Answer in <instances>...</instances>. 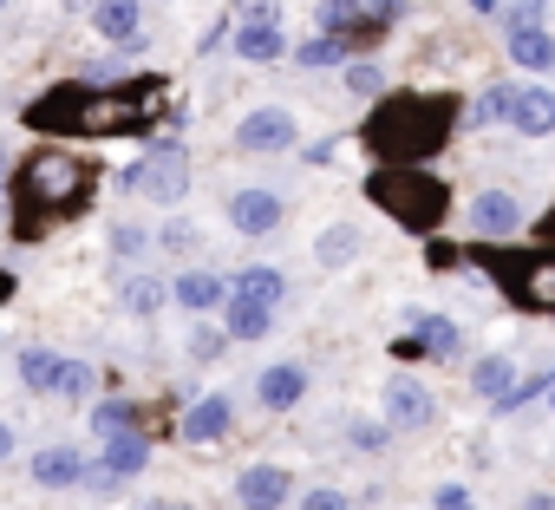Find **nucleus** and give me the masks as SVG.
Returning a JSON list of instances; mask_svg holds the SVG:
<instances>
[{"label": "nucleus", "instance_id": "43", "mask_svg": "<svg viewBox=\"0 0 555 510\" xmlns=\"http://www.w3.org/2000/svg\"><path fill=\"white\" fill-rule=\"evenodd\" d=\"M522 510H555V490H535V497H529Z\"/></svg>", "mask_w": 555, "mask_h": 510}, {"label": "nucleus", "instance_id": "9", "mask_svg": "<svg viewBox=\"0 0 555 510\" xmlns=\"http://www.w3.org/2000/svg\"><path fill=\"white\" fill-rule=\"evenodd\" d=\"M431 393L412 380V373H392L386 380V425H399V432H418V425H431Z\"/></svg>", "mask_w": 555, "mask_h": 510}, {"label": "nucleus", "instance_id": "13", "mask_svg": "<svg viewBox=\"0 0 555 510\" xmlns=\"http://www.w3.org/2000/svg\"><path fill=\"white\" fill-rule=\"evenodd\" d=\"M229 425H235V412H229L222 393L190 399V412H183V438H190V445H216V438H229Z\"/></svg>", "mask_w": 555, "mask_h": 510}, {"label": "nucleus", "instance_id": "37", "mask_svg": "<svg viewBox=\"0 0 555 510\" xmlns=\"http://www.w3.org/2000/svg\"><path fill=\"white\" fill-rule=\"evenodd\" d=\"M144 248H151V235H144L138 222H118V229H112V255H125V263H131V255H144Z\"/></svg>", "mask_w": 555, "mask_h": 510}, {"label": "nucleus", "instance_id": "15", "mask_svg": "<svg viewBox=\"0 0 555 510\" xmlns=\"http://www.w3.org/2000/svg\"><path fill=\"white\" fill-rule=\"evenodd\" d=\"M509 125H516L522 138H548V131H555V92H548V86H522L516 105H509Z\"/></svg>", "mask_w": 555, "mask_h": 510}, {"label": "nucleus", "instance_id": "34", "mask_svg": "<svg viewBox=\"0 0 555 510\" xmlns=\"http://www.w3.org/2000/svg\"><path fill=\"white\" fill-rule=\"evenodd\" d=\"M235 27H282V0H235Z\"/></svg>", "mask_w": 555, "mask_h": 510}, {"label": "nucleus", "instance_id": "28", "mask_svg": "<svg viewBox=\"0 0 555 510\" xmlns=\"http://www.w3.org/2000/svg\"><path fill=\"white\" fill-rule=\"evenodd\" d=\"M164 302H170V289H164L157 276H131V282H125V308H131V315H157Z\"/></svg>", "mask_w": 555, "mask_h": 510}, {"label": "nucleus", "instance_id": "23", "mask_svg": "<svg viewBox=\"0 0 555 510\" xmlns=\"http://www.w3.org/2000/svg\"><path fill=\"white\" fill-rule=\"evenodd\" d=\"M229 295H255V302H268V308H282V295H288V276L282 269H242V276H229Z\"/></svg>", "mask_w": 555, "mask_h": 510}, {"label": "nucleus", "instance_id": "6", "mask_svg": "<svg viewBox=\"0 0 555 510\" xmlns=\"http://www.w3.org/2000/svg\"><path fill=\"white\" fill-rule=\"evenodd\" d=\"M125 183H131L138 196H151V203H183V196H190V157H183L177 144H164V151H151Z\"/></svg>", "mask_w": 555, "mask_h": 510}, {"label": "nucleus", "instance_id": "27", "mask_svg": "<svg viewBox=\"0 0 555 510\" xmlns=\"http://www.w3.org/2000/svg\"><path fill=\"white\" fill-rule=\"evenodd\" d=\"M92 386H99V373H92L86 360H60V367H53V386H47V393H53V399H86Z\"/></svg>", "mask_w": 555, "mask_h": 510}, {"label": "nucleus", "instance_id": "24", "mask_svg": "<svg viewBox=\"0 0 555 510\" xmlns=\"http://www.w3.org/2000/svg\"><path fill=\"white\" fill-rule=\"evenodd\" d=\"M105 464H112L118 477H138V471L151 464V438H144V432H118V438H105Z\"/></svg>", "mask_w": 555, "mask_h": 510}, {"label": "nucleus", "instance_id": "10", "mask_svg": "<svg viewBox=\"0 0 555 510\" xmlns=\"http://www.w3.org/2000/svg\"><path fill=\"white\" fill-rule=\"evenodd\" d=\"M282 196H274V190H235L229 196V222L242 229V235H268V229H282Z\"/></svg>", "mask_w": 555, "mask_h": 510}, {"label": "nucleus", "instance_id": "44", "mask_svg": "<svg viewBox=\"0 0 555 510\" xmlns=\"http://www.w3.org/2000/svg\"><path fill=\"white\" fill-rule=\"evenodd\" d=\"M8 451H14V425H8V419H0V458H8Z\"/></svg>", "mask_w": 555, "mask_h": 510}, {"label": "nucleus", "instance_id": "47", "mask_svg": "<svg viewBox=\"0 0 555 510\" xmlns=\"http://www.w3.org/2000/svg\"><path fill=\"white\" fill-rule=\"evenodd\" d=\"M503 8V0H470V14H496Z\"/></svg>", "mask_w": 555, "mask_h": 510}, {"label": "nucleus", "instance_id": "26", "mask_svg": "<svg viewBox=\"0 0 555 510\" xmlns=\"http://www.w3.org/2000/svg\"><path fill=\"white\" fill-rule=\"evenodd\" d=\"M509 105H516V86H483L477 99H470V131H483V125H496V118H509Z\"/></svg>", "mask_w": 555, "mask_h": 510}, {"label": "nucleus", "instance_id": "36", "mask_svg": "<svg viewBox=\"0 0 555 510\" xmlns=\"http://www.w3.org/2000/svg\"><path fill=\"white\" fill-rule=\"evenodd\" d=\"M196 242H203L196 222H164L157 229V248H170V255H196Z\"/></svg>", "mask_w": 555, "mask_h": 510}, {"label": "nucleus", "instance_id": "46", "mask_svg": "<svg viewBox=\"0 0 555 510\" xmlns=\"http://www.w3.org/2000/svg\"><path fill=\"white\" fill-rule=\"evenodd\" d=\"M144 510H190V503H177V497H157V503H144Z\"/></svg>", "mask_w": 555, "mask_h": 510}, {"label": "nucleus", "instance_id": "16", "mask_svg": "<svg viewBox=\"0 0 555 510\" xmlns=\"http://www.w3.org/2000/svg\"><path fill=\"white\" fill-rule=\"evenodd\" d=\"M360 248H366V235H360L353 222H327V229L314 235V263H321V269H353Z\"/></svg>", "mask_w": 555, "mask_h": 510}, {"label": "nucleus", "instance_id": "45", "mask_svg": "<svg viewBox=\"0 0 555 510\" xmlns=\"http://www.w3.org/2000/svg\"><path fill=\"white\" fill-rule=\"evenodd\" d=\"M8 302H14V276H8V269H0V308H8Z\"/></svg>", "mask_w": 555, "mask_h": 510}, {"label": "nucleus", "instance_id": "48", "mask_svg": "<svg viewBox=\"0 0 555 510\" xmlns=\"http://www.w3.org/2000/svg\"><path fill=\"white\" fill-rule=\"evenodd\" d=\"M542 235H555V216H548V222H542Z\"/></svg>", "mask_w": 555, "mask_h": 510}, {"label": "nucleus", "instance_id": "19", "mask_svg": "<svg viewBox=\"0 0 555 510\" xmlns=\"http://www.w3.org/2000/svg\"><path fill=\"white\" fill-rule=\"evenodd\" d=\"M412 341H418V354H431V360H451L457 347H464V334H457V321H444V315H412V328H405Z\"/></svg>", "mask_w": 555, "mask_h": 510}, {"label": "nucleus", "instance_id": "3", "mask_svg": "<svg viewBox=\"0 0 555 510\" xmlns=\"http://www.w3.org/2000/svg\"><path fill=\"white\" fill-rule=\"evenodd\" d=\"M457 99L451 92H392V99H379L373 112H366V151L379 157V164H425V157H438L444 144H451V131H457Z\"/></svg>", "mask_w": 555, "mask_h": 510}, {"label": "nucleus", "instance_id": "33", "mask_svg": "<svg viewBox=\"0 0 555 510\" xmlns=\"http://www.w3.org/2000/svg\"><path fill=\"white\" fill-rule=\"evenodd\" d=\"M53 367H60V360H53L47 347H27V354H21V380H27V393H47V386H53Z\"/></svg>", "mask_w": 555, "mask_h": 510}, {"label": "nucleus", "instance_id": "40", "mask_svg": "<svg viewBox=\"0 0 555 510\" xmlns=\"http://www.w3.org/2000/svg\"><path fill=\"white\" fill-rule=\"evenodd\" d=\"M301 510H353V503H347V490H334V484H314V490L301 497Z\"/></svg>", "mask_w": 555, "mask_h": 510}, {"label": "nucleus", "instance_id": "35", "mask_svg": "<svg viewBox=\"0 0 555 510\" xmlns=\"http://www.w3.org/2000/svg\"><path fill=\"white\" fill-rule=\"evenodd\" d=\"M222 354H229V328H209V321H203V328L190 334V360H222Z\"/></svg>", "mask_w": 555, "mask_h": 510}, {"label": "nucleus", "instance_id": "31", "mask_svg": "<svg viewBox=\"0 0 555 510\" xmlns=\"http://www.w3.org/2000/svg\"><path fill=\"white\" fill-rule=\"evenodd\" d=\"M360 21V0H314V27L321 34H347Z\"/></svg>", "mask_w": 555, "mask_h": 510}, {"label": "nucleus", "instance_id": "50", "mask_svg": "<svg viewBox=\"0 0 555 510\" xmlns=\"http://www.w3.org/2000/svg\"><path fill=\"white\" fill-rule=\"evenodd\" d=\"M0 170H8V151H0Z\"/></svg>", "mask_w": 555, "mask_h": 510}, {"label": "nucleus", "instance_id": "7", "mask_svg": "<svg viewBox=\"0 0 555 510\" xmlns=\"http://www.w3.org/2000/svg\"><path fill=\"white\" fill-rule=\"evenodd\" d=\"M295 138H301V125H295V112H282V105H261V112H248V118L235 125V144H242V151H261V157L295 151Z\"/></svg>", "mask_w": 555, "mask_h": 510}, {"label": "nucleus", "instance_id": "4", "mask_svg": "<svg viewBox=\"0 0 555 510\" xmlns=\"http://www.w3.org/2000/svg\"><path fill=\"white\" fill-rule=\"evenodd\" d=\"M366 196H373L399 229H412V235H418V229L431 235V229L451 216V190H444L431 170H418V164H379V170L366 177Z\"/></svg>", "mask_w": 555, "mask_h": 510}, {"label": "nucleus", "instance_id": "32", "mask_svg": "<svg viewBox=\"0 0 555 510\" xmlns=\"http://www.w3.org/2000/svg\"><path fill=\"white\" fill-rule=\"evenodd\" d=\"M347 92H353V99H379V92H386V73H379L373 60H347Z\"/></svg>", "mask_w": 555, "mask_h": 510}, {"label": "nucleus", "instance_id": "8", "mask_svg": "<svg viewBox=\"0 0 555 510\" xmlns=\"http://www.w3.org/2000/svg\"><path fill=\"white\" fill-rule=\"evenodd\" d=\"M295 497V477L282 471V464H248L242 477H235V503L242 510H282Z\"/></svg>", "mask_w": 555, "mask_h": 510}, {"label": "nucleus", "instance_id": "2", "mask_svg": "<svg viewBox=\"0 0 555 510\" xmlns=\"http://www.w3.org/2000/svg\"><path fill=\"white\" fill-rule=\"evenodd\" d=\"M92 183L99 177H92V164L79 151H66V144L34 151L21 164V177H14V235L21 242H40L53 222H73L92 203Z\"/></svg>", "mask_w": 555, "mask_h": 510}, {"label": "nucleus", "instance_id": "5", "mask_svg": "<svg viewBox=\"0 0 555 510\" xmlns=\"http://www.w3.org/2000/svg\"><path fill=\"white\" fill-rule=\"evenodd\" d=\"M470 263H477L483 276H496L516 308L555 315V248H477Z\"/></svg>", "mask_w": 555, "mask_h": 510}, {"label": "nucleus", "instance_id": "29", "mask_svg": "<svg viewBox=\"0 0 555 510\" xmlns=\"http://www.w3.org/2000/svg\"><path fill=\"white\" fill-rule=\"evenodd\" d=\"M295 60H301L308 73H314V66H340V60H347V40H340V34H314V40H301Z\"/></svg>", "mask_w": 555, "mask_h": 510}, {"label": "nucleus", "instance_id": "42", "mask_svg": "<svg viewBox=\"0 0 555 510\" xmlns=\"http://www.w3.org/2000/svg\"><path fill=\"white\" fill-rule=\"evenodd\" d=\"M438 510H477V503H470L464 484H444V490H438Z\"/></svg>", "mask_w": 555, "mask_h": 510}, {"label": "nucleus", "instance_id": "18", "mask_svg": "<svg viewBox=\"0 0 555 510\" xmlns=\"http://www.w3.org/2000/svg\"><path fill=\"white\" fill-rule=\"evenodd\" d=\"M255 393H261V406H268V412H288V406H301L308 373H301V367H268V373L255 380Z\"/></svg>", "mask_w": 555, "mask_h": 510}, {"label": "nucleus", "instance_id": "22", "mask_svg": "<svg viewBox=\"0 0 555 510\" xmlns=\"http://www.w3.org/2000/svg\"><path fill=\"white\" fill-rule=\"evenodd\" d=\"M509 386H516V360H509V354H483V360L470 367V393H477V399H490V406H496Z\"/></svg>", "mask_w": 555, "mask_h": 510}, {"label": "nucleus", "instance_id": "21", "mask_svg": "<svg viewBox=\"0 0 555 510\" xmlns=\"http://www.w3.org/2000/svg\"><path fill=\"white\" fill-rule=\"evenodd\" d=\"M222 308H229V341H261L274 328V308L255 302V295H229Z\"/></svg>", "mask_w": 555, "mask_h": 510}, {"label": "nucleus", "instance_id": "39", "mask_svg": "<svg viewBox=\"0 0 555 510\" xmlns=\"http://www.w3.org/2000/svg\"><path fill=\"white\" fill-rule=\"evenodd\" d=\"M347 438H353V451H386V425L379 419H353Z\"/></svg>", "mask_w": 555, "mask_h": 510}, {"label": "nucleus", "instance_id": "14", "mask_svg": "<svg viewBox=\"0 0 555 510\" xmlns=\"http://www.w3.org/2000/svg\"><path fill=\"white\" fill-rule=\"evenodd\" d=\"M503 34H509V60H516L522 73H548V66H555V40H548L542 21H522V27H503Z\"/></svg>", "mask_w": 555, "mask_h": 510}, {"label": "nucleus", "instance_id": "12", "mask_svg": "<svg viewBox=\"0 0 555 510\" xmlns=\"http://www.w3.org/2000/svg\"><path fill=\"white\" fill-rule=\"evenodd\" d=\"M92 27H99L105 47H138L144 40V8H138V0H99Z\"/></svg>", "mask_w": 555, "mask_h": 510}, {"label": "nucleus", "instance_id": "17", "mask_svg": "<svg viewBox=\"0 0 555 510\" xmlns=\"http://www.w3.org/2000/svg\"><path fill=\"white\" fill-rule=\"evenodd\" d=\"M170 295H177L190 315H209V308H222V302H229V276H216V269H190Z\"/></svg>", "mask_w": 555, "mask_h": 510}, {"label": "nucleus", "instance_id": "30", "mask_svg": "<svg viewBox=\"0 0 555 510\" xmlns=\"http://www.w3.org/2000/svg\"><path fill=\"white\" fill-rule=\"evenodd\" d=\"M92 432H99V438H118V432H138V412H131L125 399H105V406H92Z\"/></svg>", "mask_w": 555, "mask_h": 510}, {"label": "nucleus", "instance_id": "1", "mask_svg": "<svg viewBox=\"0 0 555 510\" xmlns=\"http://www.w3.org/2000/svg\"><path fill=\"white\" fill-rule=\"evenodd\" d=\"M157 99H164V79H131V86L73 79V86H53L47 99H34L27 125L47 138H138V131H151Z\"/></svg>", "mask_w": 555, "mask_h": 510}, {"label": "nucleus", "instance_id": "38", "mask_svg": "<svg viewBox=\"0 0 555 510\" xmlns=\"http://www.w3.org/2000/svg\"><path fill=\"white\" fill-rule=\"evenodd\" d=\"M79 484H86V490H92V497H112V490H118V484H125V477H118V471H112V464H105V458H99V464H86V471H79Z\"/></svg>", "mask_w": 555, "mask_h": 510}, {"label": "nucleus", "instance_id": "41", "mask_svg": "<svg viewBox=\"0 0 555 510\" xmlns=\"http://www.w3.org/2000/svg\"><path fill=\"white\" fill-rule=\"evenodd\" d=\"M542 8H548V0H509V8H503V27H522V21H542Z\"/></svg>", "mask_w": 555, "mask_h": 510}, {"label": "nucleus", "instance_id": "11", "mask_svg": "<svg viewBox=\"0 0 555 510\" xmlns=\"http://www.w3.org/2000/svg\"><path fill=\"white\" fill-rule=\"evenodd\" d=\"M470 229L477 235H516L522 229V203L509 190H483V196H470Z\"/></svg>", "mask_w": 555, "mask_h": 510}, {"label": "nucleus", "instance_id": "49", "mask_svg": "<svg viewBox=\"0 0 555 510\" xmlns=\"http://www.w3.org/2000/svg\"><path fill=\"white\" fill-rule=\"evenodd\" d=\"M548 406H555V380H548Z\"/></svg>", "mask_w": 555, "mask_h": 510}, {"label": "nucleus", "instance_id": "25", "mask_svg": "<svg viewBox=\"0 0 555 510\" xmlns=\"http://www.w3.org/2000/svg\"><path fill=\"white\" fill-rule=\"evenodd\" d=\"M229 47H235L248 66H261V60H282V27H229Z\"/></svg>", "mask_w": 555, "mask_h": 510}, {"label": "nucleus", "instance_id": "20", "mask_svg": "<svg viewBox=\"0 0 555 510\" xmlns=\"http://www.w3.org/2000/svg\"><path fill=\"white\" fill-rule=\"evenodd\" d=\"M79 471H86V458H79L73 445H47V451H34V484H47V490L79 484Z\"/></svg>", "mask_w": 555, "mask_h": 510}]
</instances>
